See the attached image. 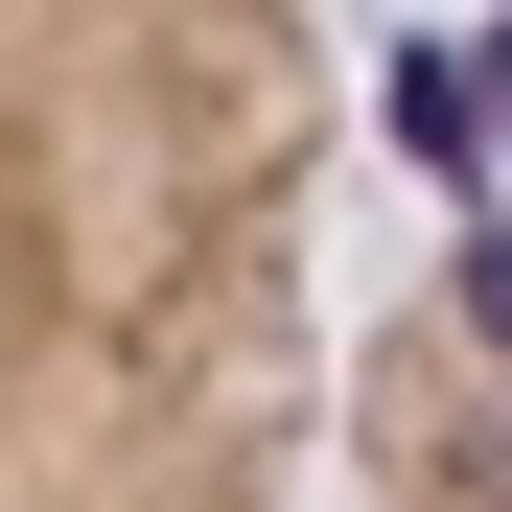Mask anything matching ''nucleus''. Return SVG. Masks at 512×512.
Segmentation results:
<instances>
[{
    "label": "nucleus",
    "instance_id": "obj_2",
    "mask_svg": "<svg viewBox=\"0 0 512 512\" xmlns=\"http://www.w3.org/2000/svg\"><path fill=\"white\" fill-rule=\"evenodd\" d=\"M326 512H512V210L443 233L326 373Z\"/></svg>",
    "mask_w": 512,
    "mask_h": 512
},
{
    "label": "nucleus",
    "instance_id": "obj_1",
    "mask_svg": "<svg viewBox=\"0 0 512 512\" xmlns=\"http://www.w3.org/2000/svg\"><path fill=\"white\" fill-rule=\"evenodd\" d=\"M326 24H0V512H326Z\"/></svg>",
    "mask_w": 512,
    "mask_h": 512
}]
</instances>
